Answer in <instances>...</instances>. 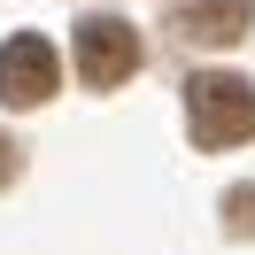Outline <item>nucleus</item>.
I'll use <instances>...</instances> for the list:
<instances>
[{"instance_id": "obj_2", "label": "nucleus", "mask_w": 255, "mask_h": 255, "mask_svg": "<svg viewBox=\"0 0 255 255\" xmlns=\"http://www.w3.org/2000/svg\"><path fill=\"white\" fill-rule=\"evenodd\" d=\"M70 47H78V78L93 85V93H109V85H124V78H139V62H147V47H139V31H131L124 16H85Z\"/></svg>"}, {"instance_id": "obj_3", "label": "nucleus", "mask_w": 255, "mask_h": 255, "mask_svg": "<svg viewBox=\"0 0 255 255\" xmlns=\"http://www.w3.org/2000/svg\"><path fill=\"white\" fill-rule=\"evenodd\" d=\"M54 85H62V54L39 31H16L0 47V101L8 109H39V101H54Z\"/></svg>"}, {"instance_id": "obj_4", "label": "nucleus", "mask_w": 255, "mask_h": 255, "mask_svg": "<svg viewBox=\"0 0 255 255\" xmlns=\"http://www.w3.org/2000/svg\"><path fill=\"white\" fill-rule=\"evenodd\" d=\"M248 23H255V0H178L186 47H232V39H248Z\"/></svg>"}, {"instance_id": "obj_6", "label": "nucleus", "mask_w": 255, "mask_h": 255, "mask_svg": "<svg viewBox=\"0 0 255 255\" xmlns=\"http://www.w3.org/2000/svg\"><path fill=\"white\" fill-rule=\"evenodd\" d=\"M16 170H23V147H16V139H8V131H0V193L16 186Z\"/></svg>"}, {"instance_id": "obj_5", "label": "nucleus", "mask_w": 255, "mask_h": 255, "mask_svg": "<svg viewBox=\"0 0 255 255\" xmlns=\"http://www.w3.org/2000/svg\"><path fill=\"white\" fill-rule=\"evenodd\" d=\"M224 217H232V232L248 240L255 232V186H232V193H224Z\"/></svg>"}, {"instance_id": "obj_1", "label": "nucleus", "mask_w": 255, "mask_h": 255, "mask_svg": "<svg viewBox=\"0 0 255 255\" xmlns=\"http://www.w3.org/2000/svg\"><path fill=\"white\" fill-rule=\"evenodd\" d=\"M186 131L201 147L255 139V85L240 78V70H193L186 78Z\"/></svg>"}]
</instances>
